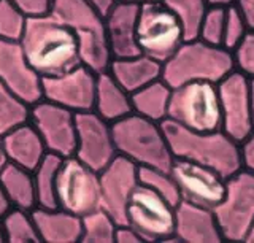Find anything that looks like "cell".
I'll return each mask as SVG.
<instances>
[{"label": "cell", "instance_id": "cell-1", "mask_svg": "<svg viewBox=\"0 0 254 243\" xmlns=\"http://www.w3.org/2000/svg\"><path fill=\"white\" fill-rule=\"evenodd\" d=\"M19 43L30 65L42 78L65 73L81 64L76 37L51 13L29 18Z\"/></svg>", "mask_w": 254, "mask_h": 243}, {"label": "cell", "instance_id": "cell-2", "mask_svg": "<svg viewBox=\"0 0 254 243\" xmlns=\"http://www.w3.org/2000/svg\"><path fill=\"white\" fill-rule=\"evenodd\" d=\"M173 158L188 159L216 170L224 178L242 170L240 145L226 132H197L180 126L172 120L161 122Z\"/></svg>", "mask_w": 254, "mask_h": 243}, {"label": "cell", "instance_id": "cell-3", "mask_svg": "<svg viewBox=\"0 0 254 243\" xmlns=\"http://www.w3.org/2000/svg\"><path fill=\"white\" fill-rule=\"evenodd\" d=\"M50 13L76 37L81 64L95 73L107 72L113 58L108 46L105 16L87 0H53Z\"/></svg>", "mask_w": 254, "mask_h": 243}, {"label": "cell", "instance_id": "cell-4", "mask_svg": "<svg viewBox=\"0 0 254 243\" xmlns=\"http://www.w3.org/2000/svg\"><path fill=\"white\" fill-rule=\"evenodd\" d=\"M234 70L232 51L194 38L186 40L172 58L164 62L162 80L172 89L192 81L218 84Z\"/></svg>", "mask_w": 254, "mask_h": 243}, {"label": "cell", "instance_id": "cell-5", "mask_svg": "<svg viewBox=\"0 0 254 243\" xmlns=\"http://www.w3.org/2000/svg\"><path fill=\"white\" fill-rule=\"evenodd\" d=\"M116 151L138 167H154L170 172L173 154L161 122L137 113L111 124Z\"/></svg>", "mask_w": 254, "mask_h": 243}, {"label": "cell", "instance_id": "cell-6", "mask_svg": "<svg viewBox=\"0 0 254 243\" xmlns=\"http://www.w3.org/2000/svg\"><path fill=\"white\" fill-rule=\"evenodd\" d=\"M167 120L197 132L221 130L222 116L218 84L192 81L173 88Z\"/></svg>", "mask_w": 254, "mask_h": 243}, {"label": "cell", "instance_id": "cell-7", "mask_svg": "<svg viewBox=\"0 0 254 243\" xmlns=\"http://www.w3.org/2000/svg\"><path fill=\"white\" fill-rule=\"evenodd\" d=\"M186 42L180 19L162 2L140 6L137 22V45L141 54L164 62Z\"/></svg>", "mask_w": 254, "mask_h": 243}, {"label": "cell", "instance_id": "cell-8", "mask_svg": "<svg viewBox=\"0 0 254 243\" xmlns=\"http://www.w3.org/2000/svg\"><path fill=\"white\" fill-rule=\"evenodd\" d=\"M222 239L226 242H245L254 221V174L238 170L226 180V194L213 208Z\"/></svg>", "mask_w": 254, "mask_h": 243}, {"label": "cell", "instance_id": "cell-9", "mask_svg": "<svg viewBox=\"0 0 254 243\" xmlns=\"http://www.w3.org/2000/svg\"><path fill=\"white\" fill-rule=\"evenodd\" d=\"M126 221L135 227L145 243L175 240V205L141 183L127 203Z\"/></svg>", "mask_w": 254, "mask_h": 243}, {"label": "cell", "instance_id": "cell-10", "mask_svg": "<svg viewBox=\"0 0 254 243\" xmlns=\"http://www.w3.org/2000/svg\"><path fill=\"white\" fill-rule=\"evenodd\" d=\"M58 207L70 213L84 216L100 207L99 172L92 170L75 156L64 158L56 183Z\"/></svg>", "mask_w": 254, "mask_h": 243}, {"label": "cell", "instance_id": "cell-11", "mask_svg": "<svg viewBox=\"0 0 254 243\" xmlns=\"http://www.w3.org/2000/svg\"><path fill=\"white\" fill-rule=\"evenodd\" d=\"M218 92L222 116L221 130L240 143L254 132L250 78L234 70L218 83Z\"/></svg>", "mask_w": 254, "mask_h": 243}, {"label": "cell", "instance_id": "cell-12", "mask_svg": "<svg viewBox=\"0 0 254 243\" xmlns=\"http://www.w3.org/2000/svg\"><path fill=\"white\" fill-rule=\"evenodd\" d=\"M29 121L42 137L46 151L70 158L76 150V113L42 99L30 107Z\"/></svg>", "mask_w": 254, "mask_h": 243}, {"label": "cell", "instance_id": "cell-13", "mask_svg": "<svg viewBox=\"0 0 254 243\" xmlns=\"http://www.w3.org/2000/svg\"><path fill=\"white\" fill-rule=\"evenodd\" d=\"M97 73L79 64L65 73L42 78L43 99L73 113H84L94 110Z\"/></svg>", "mask_w": 254, "mask_h": 243}, {"label": "cell", "instance_id": "cell-14", "mask_svg": "<svg viewBox=\"0 0 254 243\" xmlns=\"http://www.w3.org/2000/svg\"><path fill=\"white\" fill-rule=\"evenodd\" d=\"M170 174L178 186L181 200L213 210L226 194L227 178L202 164L175 158Z\"/></svg>", "mask_w": 254, "mask_h": 243}, {"label": "cell", "instance_id": "cell-15", "mask_svg": "<svg viewBox=\"0 0 254 243\" xmlns=\"http://www.w3.org/2000/svg\"><path fill=\"white\" fill-rule=\"evenodd\" d=\"M73 156L95 172H102L118 156L111 124L94 110L76 113V150Z\"/></svg>", "mask_w": 254, "mask_h": 243}, {"label": "cell", "instance_id": "cell-16", "mask_svg": "<svg viewBox=\"0 0 254 243\" xmlns=\"http://www.w3.org/2000/svg\"><path fill=\"white\" fill-rule=\"evenodd\" d=\"M100 207L115 218L118 224H126L127 203L138 186V166L124 156H116L108 166L99 172Z\"/></svg>", "mask_w": 254, "mask_h": 243}, {"label": "cell", "instance_id": "cell-17", "mask_svg": "<svg viewBox=\"0 0 254 243\" xmlns=\"http://www.w3.org/2000/svg\"><path fill=\"white\" fill-rule=\"evenodd\" d=\"M0 81L29 107L43 99L42 76L30 65L19 42L0 40Z\"/></svg>", "mask_w": 254, "mask_h": 243}, {"label": "cell", "instance_id": "cell-18", "mask_svg": "<svg viewBox=\"0 0 254 243\" xmlns=\"http://www.w3.org/2000/svg\"><path fill=\"white\" fill-rule=\"evenodd\" d=\"M175 242L221 243L224 242L218 219L211 208L180 200L175 207Z\"/></svg>", "mask_w": 254, "mask_h": 243}, {"label": "cell", "instance_id": "cell-19", "mask_svg": "<svg viewBox=\"0 0 254 243\" xmlns=\"http://www.w3.org/2000/svg\"><path fill=\"white\" fill-rule=\"evenodd\" d=\"M140 6L129 2H118L105 14V27L111 58H132L141 54L137 45V22Z\"/></svg>", "mask_w": 254, "mask_h": 243}, {"label": "cell", "instance_id": "cell-20", "mask_svg": "<svg viewBox=\"0 0 254 243\" xmlns=\"http://www.w3.org/2000/svg\"><path fill=\"white\" fill-rule=\"evenodd\" d=\"M2 146L6 162L34 172L48 154L46 146L37 129L27 121L2 135Z\"/></svg>", "mask_w": 254, "mask_h": 243}, {"label": "cell", "instance_id": "cell-21", "mask_svg": "<svg viewBox=\"0 0 254 243\" xmlns=\"http://www.w3.org/2000/svg\"><path fill=\"white\" fill-rule=\"evenodd\" d=\"M40 240L43 243H78L81 242V216L64 208L32 210Z\"/></svg>", "mask_w": 254, "mask_h": 243}, {"label": "cell", "instance_id": "cell-22", "mask_svg": "<svg viewBox=\"0 0 254 243\" xmlns=\"http://www.w3.org/2000/svg\"><path fill=\"white\" fill-rule=\"evenodd\" d=\"M108 72L127 92L133 94L162 78V64L145 54H137L132 58L111 59Z\"/></svg>", "mask_w": 254, "mask_h": 243}, {"label": "cell", "instance_id": "cell-23", "mask_svg": "<svg viewBox=\"0 0 254 243\" xmlns=\"http://www.w3.org/2000/svg\"><path fill=\"white\" fill-rule=\"evenodd\" d=\"M94 112L103 118L110 124L123 120L127 115L133 113L132 94L127 92L119 84L110 72L97 73V84H95V100Z\"/></svg>", "mask_w": 254, "mask_h": 243}, {"label": "cell", "instance_id": "cell-24", "mask_svg": "<svg viewBox=\"0 0 254 243\" xmlns=\"http://www.w3.org/2000/svg\"><path fill=\"white\" fill-rule=\"evenodd\" d=\"M0 186L11 208L32 211L37 208L34 172L5 162L0 169Z\"/></svg>", "mask_w": 254, "mask_h": 243}, {"label": "cell", "instance_id": "cell-25", "mask_svg": "<svg viewBox=\"0 0 254 243\" xmlns=\"http://www.w3.org/2000/svg\"><path fill=\"white\" fill-rule=\"evenodd\" d=\"M172 88L162 78L149 83L145 88L132 94V107L133 113L151 121L162 122L169 118Z\"/></svg>", "mask_w": 254, "mask_h": 243}, {"label": "cell", "instance_id": "cell-26", "mask_svg": "<svg viewBox=\"0 0 254 243\" xmlns=\"http://www.w3.org/2000/svg\"><path fill=\"white\" fill-rule=\"evenodd\" d=\"M64 158L48 153L43 161L34 170V182L37 192V207L42 208H58L56 199V183H58L59 167Z\"/></svg>", "mask_w": 254, "mask_h": 243}, {"label": "cell", "instance_id": "cell-27", "mask_svg": "<svg viewBox=\"0 0 254 243\" xmlns=\"http://www.w3.org/2000/svg\"><path fill=\"white\" fill-rule=\"evenodd\" d=\"M5 242L8 243H38L40 235L32 211L10 208L2 216Z\"/></svg>", "mask_w": 254, "mask_h": 243}, {"label": "cell", "instance_id": "cell-28", "mask_svg": "<svg viewBox=\"0 0 254 243\" xmlns=\"http://www.w3.org/2000/svg\"><path fill=\"white\" fill-rule=\"evenodd\" d=\"M118 223L107 210L95 208L81 216V243H115Z\"/></svg>", "mask_w": 254, "mask_h": 243}, {"label": "cell", "instance_id": "cell-29", "mask_svg": "<svg viewBox=\"0 0 254 243\" xmlns=\"http://www.w3.org/2000/svg\"><path fill=\"white\" fill-rule=\"evenodd\" d=\"M161 2L180 19L185 29L186 40H194L198 37L200 22L210 6L206 0H161Z\"/></svg>", "mask_w": 254, "mask_h": 243}, {"label": "cell", "instance_id": "cell-30", "mask_svg": "<svg viewBox=\"0 0 254 243\" xmlns=\"http://www.w3.org/2000/svg\"><path fill=\"white\" fill-rule=\"evenodd\" d=\"M29 118L30 107L0 81V137L27 122Z\"/></svg>", "mask_w": 254, "mask_h": 243}, {"label": "cell", "instance_id": "cell-31", "mask_svg": "<svg viewBox=\"0 0 254 243\" xmlns=\"http://www.w3.org/2000/svg\"><path fill=\"white\" fill-rule=\"evenodd\" d=\"M138 180L143 186H146L156 194L162 195L172 205L177 207L180 203L181 195L170 172L154 167H138Z\"/></svg>", "mask_w": 254, "mask_h": 243}, {"label": "cell", "instance_id": "cell-32", "mask_svg": "<svg viewBox=\"0 0 254 243\" xmlns=\"http://www.w3.org/2000/svg\"><path fill=\"white\" fill-rule=\"evenodd\" d=\"M29 16H26L10 0H0V40L21 42L26 32Z\"/></svg>", "mask_w": 254, "mask_h": 243}, {"label": "cell", "instance_id": "cell-33", "mask_svg": "<svg viewBox=\"0 0 254 243\" xmlns=\"http://www.w3.org/2000/svg\"><path fill=\"white\" fill-rule=\"evenodd\" d=\"M226 11L227 8H224V6H208V10H206L200 22V29H198V40L208 45L222 46Z\"/></svg>", "mask_w": 254, "mask_h": 243}, {"label": "cell", "instance_id": "cell-34", "mask_svg": "<svg viewBox=\"0 0 254 243\" xmlns=\"http://www.w3.org/2000/svg\"><path fill=\"white\" fill-rule=\"evenodd\" d=\"M248 32H250L248 26H246L242 13L238 11L237 6L235 5L227 6L224 37H222V48H226L229 51H234Z\"/></svg>", "mask_w": 254, "mask_h": 243}, {"label": "cell", "instance_id": "cell-35", "mask_svg": "<svg viewBox=\"0 0 254 243\" xmlns=\"http://www.w3.org/2000/svg\"><path fill=\"white\" fill-rule=\"evenodd\" d=\"M234 65L245 76L254 80V32H248L240 45L232 51Z\"/></svg>", "mask_w": 254, "mask_h": 243}, {"label": "cell", "instance_id": "cell-36", "mask_svg": "<svg viewBox=\"0 0 254 243\" xmlns=\"http://www.w3.org/2000/svg\"><path fill=\"white\" fill-rule=\"evenodd\" d=\"M10 2L18 6V8L29 18L50 14L51 5H53V0H10Z\"/></svg>", "mask_w": 254, "mask_h": 243}, {"label": "cell", "instance_id": "cell-37", "mask_svg": "<svg viewBox=\"0 0 254 243\" xmlns=\"http://www.w3.org/2000/svg\"><path fill=\"white\" fill-rule=\"evenodd\" d=\"M240 145V161L242 169L254 174V132L246 137Z\"/></svg>", "mask_w": 254, "mask_h": 243}, {"label": "cell", "instance_id": "cell-38", "mask_svg": "<svg viewBox=\"0 0 254 243\" xmlns=\"http://www.w3.org/2000/svg\"><path fill=\"white\" fill-rule=\"evenodd\" d=\"M116 243H145L141 239V235L135 231V227L130 224H118L116 227V235H115Z\"/></svg>", "mask_w": 254, "mask_h": 243}, {"label": "cell", "instance_id": "cell-39", "mask_svg": "<svg viewBox=\"0 0 254 243\" xmlns=\"http://www.w3.org/2000/svg\"><path fill=\"white\" fill-rule=\"evenodd\" d=\"M235 6L242 13L248 30L254 32V0H237Z\"/></svg>", "mask_w": 254, "mask_h": 243}, {"label": "cell", "instance_id": "cell-40", "mask_svg": "<svg viewBox=\"0 0 254 243\" xmlns=\"http://www.w3.org/2000/svg\"><path fill=\"white\" fill-rule=\"evenodd\" d=\"M87 2H89L94 8H97L103 16H105V14L113 8V6L119 2V0H87Z\"/></svg>", "mask_w": 254, "mask_h": 243}, {"label": "cell", "instance_id": "cell-41", "mask_svg": "<svg viewBox=\"0 0 254 243\" xmlns=\"http://www.w3.org/2000/svg\"><path fill=\"white\" fill-rule=\"evenodd\" d=\"M10 203H8L6 197H5V194L2 191V186H0V218H2L8 210H10Z\"/></svg>", "mask_w": 254, "mask_h": 243}, {"label": "cell", "instance_id": "cell-42", "mask_svg": "<svg viewBox=\"0 0 254 243\" xmlns=\"http://www.w3.org/2000/svg\"><path fill=\"white\" fill-rule=\"evenodd\" d=\"M235 2L237 0H206V3L210 6H224V8L235 5Z\"/></svg>", "mask_w": 254, "mask_h": 243}, {"label": "cell", "instance_id": "cell-43", "mask_svg": "<svg viewBox=\"0 0 254 243\" xmlns=\"http://www.w3.org/2000/svg\"><path fill=\"white\" fill-rule=\"evenodd\" d=\"M119 2H129V3H135V5H148V3H154V2H161V0H119Z\"/></svg>", "mask_w": 254, "mask_h": 243}, {"label": "cell", "instance_id": "cell-44", "mask_svg": "<svg viewBox=\"0 0 254 243\" xmlns=\"http://www.w3.org/2000/svg\"><path fill=\"white\" fill-rule=\"evenodd\" d=\"M245 243H254V221H253V224H251V227H250L248 234H246Z\"/></svg>", "mask_w": 254, "mask_h": 243}, {"label": "cell", "instance_id": "cell-45", "mask_svg": "<svg viewBox=\"0 0 254 243\" xmlns=\"http://www.w3.org/2000/svg\"><path fill=\"white\" fill-rule=\"evenodd\" d=\"M250 94H251V110L254 116V80H251V78H250Z\"/></svg>", "mask_w": 254, "mask_h": 243}, {"label": "cell", "instance_id": "cell-46", "mask_svg": "<svg viewBox=\"0 0 254 243\" xmlns=\"http://www.w3.org/2000/svg\"><path fill=\"white\" fill-rule=\"evenodd\" d=\"M5 162H6V159H5V153H3V146H2V137H0V169H2Z\"/></svg>", "mask_w": 254, "mask_h": 243}, {"label": "cell", "instance_id": "cell-47", "mask_svg": "<svg viewBox=\"0 0 254 243\" xmlns=\"http://www.w3.org/2000/svg\"><path fill=\"white\" fill-rule=\"evenodd\" d=\"M5 242V234H3V226H2V218H0V243Z\"/></svg>", "mask_w": 254, "mask_h": 243}]
</instances>
